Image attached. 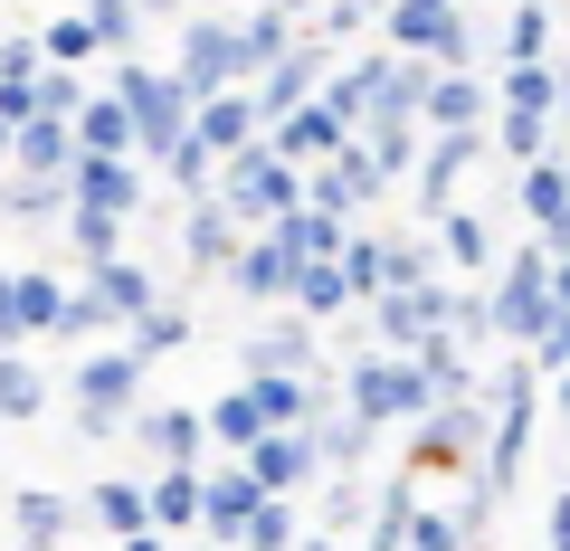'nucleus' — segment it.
Listing matches in <instances>:
<instances>
[{
  "label": "nucleus",
  "instance_id": "f257e3e1",
  "mask_svg": "<svg viewBox=\"0 0 570 551\" xmlns=\"http://www.w3.org/2000/svg\"><path fill=\"white\" fill-rule=\"evenodd\" d=\"M124 381H134V371H124V362H96V371H86V390H96V419H105V409L124 400Z\"/></svg>",
  "mask_w": 570,
  "mask_h": 551
},
{
  "label": "nucleus",
  "instance_id": "f03ea898",
  "mask_svg": "<svg viewBox=\"0 0 570 551\" xmlns=\"http://www.w3.org/2000/svg\"><path fill=\"white\" fill-rule=\"evenodd\" d=\"M29 400H39V381H29V371L10 362V371H0V409H29Z\"/></svg>",
  "mask_w": 570,
  "mask_h": 551
}]
</instances>
